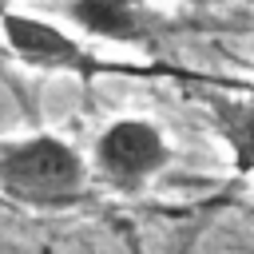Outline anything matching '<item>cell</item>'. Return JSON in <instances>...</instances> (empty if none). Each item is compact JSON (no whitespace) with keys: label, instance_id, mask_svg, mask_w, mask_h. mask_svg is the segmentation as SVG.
<instances>
[{"label":"cell","instance_id":"7a4b0ae2","mask_svg":"<svg viewBox=\"0 0 254 254\" xmlns=\"http://www.w3.org/2000/svg\"><path fill=\"white\" fill-rule=\"evenodd\" d=\"M171 163V143L163 135L159 123L127 115V119H111L91 147V167L95 175L119 190V194H135L143 190L159 171H167Z\"/></svg>","mask_w":254,"mask_h":254},{"label":"cell","instance_id":"6da1fadb","mask_svg":"<svg viewBox=\"0 0 254 254\" xmlns=\"http://www.w3.org/2000/svg\"><path fill=\"white\" fill-rule=\"evenodd\" d=\"M91 167L60 135L0 143V194L32 210H64L87 194Z\"/></svg>","mask_w":254,"mask_h":254},{"label":"cell","instance_id":"8992f818","mask_svg":"<svg viewBox=\"0 0 254 254\" xmlns=\"http://www.w3.org/2000/svg\"><path fill=\"white\" fill-rule=\"evenodd\" d=\"M0 12H8V0H0Z\"/></svg>","mask_w":254,"mask_h":254},{"label":"cell","instance_id":"3957f363","mask_svg":"<svg viewBox=\"0 0 254 254\" xmlns=\"http://www.w3.org/2000/svg\"><path fill=\"white\" fill-rule=\"evenodd\" d=\"M0 28H4V44L16 52V60H24L36 71H71V75H95L99 60L64 28H56L52 20L28 16V12H0Z\"/></svg>","mask_w":254,"mask_h":254},{"label":"cell","instance_id":"5b68a950","mask_svg":"<svg viewBox=\"0 0 254 254\" xmlns=\"http://www.w3.org/2000/svg\"><path fill=\"white\" fill-rule=\"evenodd\" d=\"M202 103L210 111V123H214L218 139L230 151V163L242 175H254V103L234 99V95H218V91H210Z\"/></svg>","mask_w":254,"mask_h":254},{"label":"cell","instance_id":"52a82bcc","mask_svg":"<svg viewBox=\"0 0 254 254\" xmlns=\"http://www.w3.org/2000/svg\"><path fill=\"white\" fill-rule=\"evenodd\" d=\"M246 4H250V8H254V0H246Z\"/></svg>","mask_w":254,"mask_h":254},{"label":"cell","instance_id":"277c9868","mask_svg":"<svg viewBox=\"0 0 254 254\" xmlns=\"http://www.w3.org/2000/svg\"><path fill=\"white\" fill-rule=\"evenodd\" d=\"M60 12L87 36L119 48H159V20L143 0H60Z\"/></svg>","mask_w":254,"mask_h":254}]
</instances>
